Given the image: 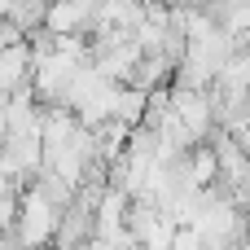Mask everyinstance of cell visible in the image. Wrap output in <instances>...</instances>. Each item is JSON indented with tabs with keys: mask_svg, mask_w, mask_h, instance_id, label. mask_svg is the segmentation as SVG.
Returning a JSON list of instances; mask_svg holds the SVG:
<instances>
[{
	"mask_svg": "<svg viewBox=\"0 0 250 250\" xmlns=\"http://www.w3.org/2000/svg\"><path fill=\"white\" fill-rule=\"evenodd\" d=\"M35 83V48L18 44V48H0V92L13 97L22 88Z\"/></svg>",
	"mask_w": 250,
	"mask_h": 250,
	"instance_id": "6da1fadb",
	"label": "cell"
},
{
	"mask_svg": "<svg viewBox=\"0 0 250 250\" xmlns=\"http://www.w3.org/2000/svg\"><path fill=\"white\" fill-rule=\"evenodd\" d=\"M0 18L13 22L26 40L48 26V0H0Z\"/></svg>",
	"mask_w": 250,
	"mask_h": 250,
	"instance_id": "7a4b0ae2",
	"label": "cell"
}]
</instances>
